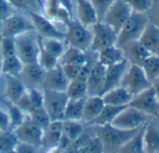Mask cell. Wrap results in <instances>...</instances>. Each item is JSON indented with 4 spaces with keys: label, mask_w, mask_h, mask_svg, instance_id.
<instances>
[{
    "label": "cell",
    "mask_w": 159,
    "mask_h": 153,
    "mask_svg": "<svg viewBox=\"0 0 159 153\" xmlns=\"http://www.w3.org/2000/svg\"><path fill=\"white\" fill-rule=\"evenodd\" d=\"M92 127L96 135L100 140L105 153H117L118 150L141 128L140 127L138 130H123L111 123Z\"/></svg>",
    "instance_id": "cell-1"
},
{
    "label": "cell",
    "mask_w": 159,
    "mask_h": 153,
    "mask_svg": "<svg viewBox=\"0 0 159 153\" xmlns=\"http://www.w3.org/2000/svg\"><path fill=\"white\" fill-rule=\"evenodd\" d=\"M64 39L69 47L88 51L91 50L93 40L92 27L86 26L73 18L66 26Z\"/></svg>",
    "instance_id": "cell-2"
},
{
    "label": "cell",
    "mask_w": 159,
    "mask_h": 153,
    "mask_svg": "<svg viewBox=\"0 0 159 153\" xmlns=\"http://www.w3.org/2000/svg\"><path fill=\"white\" fill-rule=\"evenodd\" d=\"M149 23L150 20L146 13L133 11L118 33L116 45L120 48H123L133 41L139 40Z\"/></svg>",
    "instance_id": "cell-3"
},
{
    "label": "cell",
    "mask_w": 159,
    "mask_h": 153,
    "mask_svg": "<svg viewBox=\"0 0 159 153\" xmlns=\"http://www.w3.org/2000/svg\"><path fill=\"white\" fill-rule=\"evenodd\" d=\"M16 54L24 65L38 63L40 50L39 37L35 31L14 37Z\"/></svg>",
    "instance_id": "cell-4"
},
{
    "label": "cell",
    "mask_w": 159,
    "mask_h": 153,
    "mask_svg": "<svg viewBox=\"0 0 159 153\" xmlns=\"http://www.w3.org/2000/svg\"><path fill=\"white\" fill-rule=\"evenodd\" d=\"M32 31H35V26L31 18L26 12L19 11L11 15L0 25V33L4 37L14 38L20 35Z\"/></svg>",
    "instance_id": "cell-5"
},
{
    "label": "cell",
    "mask_w": 159,
    "mask_h": 153,
    "mask_svg": "<svg viewBox=\"0 0 159 153\" xmlns=\"http://www.w3.org/2000/svg\"><path fill=\"white\" fill-rule=\"evenodd\" d=\"M121 85L126 88L133 96L152 86L141 65L129 63L127 70L122 80Z\"/></svg>",
    "instance_id": "cell-6"
},
{
    "label": "cell",
    "mask_w": 159,
    "mask_h": 153,
    "mask_svg": "<svg viewBox=\"0 0 159 153\" xmlns=\"http://www.w3.org/2000/svg\"><path fill=\"white\" fill-rule=\"evenodd\" d=\"M43 93L44 108L51 121L64 120L65 110L68 101V97L66 92H57L43 89Z\"/></svg>",
    "instance_id": "cell-7"
},
{
    "label": "cell",
    "mask_w": 159,
    "mask_h": 153,
    "mask_svg": "<svg viewBox=\"0 0 159 153\" xmlns=\"http://www.w3.org/2000/svg\"><path fill=\"white\" fill-rule=\"evenodd\" d=\"M149 116L130 106L125 107L111 124L123 130H138L147 123Z\"/></svg>",
    "instance_id": "cell-8"
},
{
    "label": "cell",
    "mask_w": 159,
    "mask_h": 153,
    "mask_svg": "<svg viewBox=\"0 0 159 153\" xmlns=\"http://www.w3.org/2000/svg\"><path fill=\"white\" fill-rule=\"evenodd\" d=\"M93 40L91 45V51L99 52L100 50L116 45L118 34L107 24L98 21L92 26Z\"/></svg>",
    "instance_id": "cell-9"
},
{
    "label": "cell",
    "mask_w": 159,
    "mask_h": 153,
    "mask_svg": "<svg viewBox=\"0 0 159 153\" xmlns=\"http://www.w3.org/2000/svg\"><path fill=\"white\" fill-rule=\"evenodd\" d=\"M31 18L35 31L41 38H62L65 37V31L60 29L58 24L45 17L39 11L26 12Z\"/></svg>",
    "instance_id": "cell-10"
},
{
    "label": "cell",
    "mask_w": 159,
    "mask_h": 153,
    "mask_svg": "<svg viewBox=\"0 0 159 153\" xmlns=\"http://www.w3.org/2000/svg\"><path fill=\"white\" fill-rule=\"evenodd\" d=\"M133 11L124 0H115L106 12L102 22L110 25L117 34L126 23Z\"/></svg>",
    "instance_id": "cell-11"
},
{
    "label": "cell",
    "mask_w": 159,
    "mask_h": 153,
    "mask_svg": "<svg viewBox=\"0 0 159 153\" xmlns=\"http://www.w3.org/2000/svg\"><path fill=\"white\" fill-rule=\"evenodd\" d=\"M128 106L140 110L148 116L157 117L159 115V98L153 85L135 95Z\"/></svg>",
    "instance_id": "cell-12"
},
{
    "label": "cell",
    "mask_w": 159,
    "mask_h": 153,
    "mask_svg": "<svg viewBox=\"0 0 159 153\" xmlns=\"http://www.w3.org/2000/svg\"><path fill=\"white\" fill-rule=\"evenodd\" d=\"M13 131L20 142L30 144L39 147L42 146L44 130L32 121L29 117H27L26 120Z\"/></svg>",
    "instance_id": "cell-13"
},
{
    "label": "cell",
    "mask_w": 159,
    "mask_h": 153,
    "mask_svg": "<svg viewBox=\"0 0 159 153\" xmlns=\"http://www.w3.org/2000/svg\"><path fill=\"white\" fill-rule=\"evenodd\" d=\"M40 12L51 21L64 27L74 18L58 0H44L41 4Z\"/></svg>",
    "instance_id": "cell-14"
},
{
    "label": "cell",
    "mask_w": 159,
    "mask_h": 153,
    "mask_svg": "<svg viewBox=\"0 0 159 153\" xmlns=\"http://www.w3.org/2000/svg\"><path fill=\"white\" fill-rule=\"evenodd\" d=\"M69 81L70 80L65 73L62 64L59 63L53 68L46 70L45 78L42 83V89L66 92Z\"/></svg>",
    "instance_id": "cell-15"
},
{
    "label": "cell",
    "mask_w": 159,
    "mask_h": 153,
    "mask_svg": "<svg viewBox=\"0 0 159 153\" xmlns=\"http://www.w3.org/2000/svg\"><path fill=\"white\" fill-rule=\"evenodd\" d=\"M45 74L46 70L39 63H35L24 65L18 76L24 82L26 89L42 88Z\"/></svg>",
    "instance_id": "cell-16"
},
{
    "label": "cell",
    "mask_w": 159,
    "mask_h": 153,
    "mask_svg": "<svg viewBox=\"0 0 159 153\" xmlns=\"http://www.w3.org/2000/svg\"><path fill=\"white\" fill-rule=\"evenodd\" d=\"M105 74H106V67L97 60L94 63L86 78L88 96L102 94L104 82H105Z\"/></svg>",
    "instance_id": "cell-17"
},
{
    "label": "cell",
    "mask_w": 159,
    "mask_h": 153,
    "mask_svg": "<svg viewBox=\"0 0 159 153\" xmlns=\"http://www.w3.org/2000/svg\"><path fill=\"white\" fill-rule=\"evenodd\" d=\"M128 65H129L128 61L126 59H125L121 63H118L116 64L106 67L105 82H104L102 94L104 93L121 85L122 80L127 70Z\"/></svg>",
    "instance_id": "cell-18"
},
{
    "label": "cell",
    "mask_w": 159,
    "mask_h": 153,
    "mask_svg": "<svg viewBox=\"0 0 159 153\" xmlns=\"http://www.w3.org/2000/svg\"><path fill=\"white\" fill-rule=\"evenodd\" d=\"M4 76V96L8 101L17 103L26 93L27 89L18 76L5 75Z\"/></svg>",
    "instance_id": "cell-19"
},
{
    "label": "cell",
    "mask_w": 159,
    "mask_h": 153,
    "mask_svg": "<svg viewBox=\"0 0 159 153\" xmlns=\"http://www.w3.org/2000/svg\"><path fill=\"white\" fill-rule=\"evenodd\" d=\"M75 18L83 24L92 27L98 22L97 11L90 0H73Z\"/></svg>",
    "instance_id": "cell-20"
},
{
    "label": "cell",
    "mask_w": 159,
    "mask_h": 153,
    "mask_svg": "<svg viewBox=\"0 0 159 153\" xmlns=\"http://www.w3.org/2000/svg\"><path fill=\"white\" fill-rule=\"evenodd\" d=\"M97 60V53L91 50L84 51L67 46L64 55L60 59L61 64H86Z\"/></svg>",
    "instance_id": "cell-21"
},
{
    "label": "cell",
    "mask_w": 159,
    "mask_h": 153,
    "mask_svg": "<svg viewBox=\"0 0 159 153\" xmlns=\"http://www.w3.org/2000/svg\"><path fill=\"white\" fill-rule=\"evenodd\" d=\"M101 96L105 105L114 107H126L134 97L133 94L122 85L104 93Z\"/></svg>",
    "instance_id": "cell-22"
},
{
    "label": "cell",
    "mask_w": 159,
    "mask_h": 153,
    "mask_svg": "<svg viewBox=\"0 0 159 153\" xmlns=\"http://www.w3.org/2000/svg\"><path fill=\"white\" fill-rule=\"evenodd\" d=\"M125 59L129 63L142 65L144 61L151 55L150 51L139 41H133L122 48Z\"/></svg>",
    "instance_id": "cell-23"
},
{
    "label": "cell",
    "mask_w": 159,
    "mask_h": 153,
    "mask_svg": "<svg viewBox=\"0 0 159 153\" xmlns=\"http://www.w3.org/2000/svg\"><path fill=\"white\" fill-rule=\"evenodd\" d=\"M139 41L151 54H159V26L153 23H149L139 37Z\"/></svg>",
    "instance_id": "cell-24"
},
{
    "label": "cell",
    "mask_w": 159,
    "mask_h": 153,
    "mask_svg": "<svg viewBox=\"0 0 159 153\" xmlns=\"http://www.w3.org/2000/svg\"><path fill=\"white\" fill-rule=\"evenodd\" d=\"M63 125L64 120H54L51 121L49 125L44 129L43 141L41 146L43 150L59 145V142L63 135Z\"/></svg>",
    "instance_id": "cell-25"
},
{
    "label": "cell",
    "mask_w": 159,
    "mask_h": 153,
    "mask_svg": "<svg viewBox=\"0 0 159 153\" xmlns=\"http://www.w3.org/2000/svg\"><path fill=\"white\" fill-rule=\"evenodd\" d=\"M105 103L101 95L87 96L84 101V113H83V121L89 125L101 112Z\"/></svg>",
    "instance_id": "cell-26"
},
{
    "label": "cell",
    "mask_w": 159,
    "mask_h": 153,
    "mask_svg": "<svg viewBox=\"0 0 159 153\" xmlns=\"http://www.w3.org/2000/svg\"><path fill=\"white\" fill-rule=\"evenodd\" d=\"M125 59V53L122 48L117 45L108 47L97 53V60L105 67L121 63Z\"/></svg>",
    "instance_id": "cell-27"
},
{
    "label": "cell",
    "mask_w": 159,
    "mask_h": 153,
    "mask_svg": "<svg viewBox=\"0 0 159 153\" xmlns=\"http://www.w3.org/2000/svg\"><path fill=\"white\" fill-rule=\"evenodd\" d=\"M145 153H159V129L152 123H146L143 130Z\"/></svg>",
    "instance_id": "cell-28"
},
{
    "label": "cell",
    "mask_w": 159,
    "mask_h": 153,
    "mask_svg": "<svg viewBox=\"0 0 159 153\" xmlns=\"http://www.w3.org/2000/svg\"><path fill=\"white\" fill-rule=\"evenodd\" d=\"M84 99H68L64 120H82L83 121V113H84Z\"/></svg>",
    "instance_id": "cell-29"
},
{
    "label": "cell",
    "mask_w": 159,
    "mask_h": 153,
    "mask_svg": "<svg viewBox=\"0 0 159 153\" xmlns=\"http://www.w3.org/2000/svg\"><path fill=\"white\" fill-rule=\"evenodd\" d=\"M143 130L142 126L119 150L117 153H145L143 145Z\"/></svg>",
    "instance_id": "cell-30"
},
{
    "label": "cell",
    "mask_w": 159,
    "mask_h": 153,
    "mask_svg": "<svg viewBox=\"0 0 159 153\" xmlns=\"http://www.w3.org/2000/svg\"><path fill=\"white\" fill-rule=\"evenodd\" d=\"M40 47L53 54L59 60L64 55L67 45L62 38H41L39 37Z\"/></svg>",
    "instance_id": "cell-31"
},
{
    "label": "cell",
    "mask_w": 159,
    "mask_h": 153,
    "mask_svg": "<svg viewBox=\"0 0 159 153\" xmlns=\"http://www.w3.org/2000/svg\"><path fill=\"white\" fill-rule=\"evenodd\" d=\"M97 61V60H96ZM95 61V62H96ZM89 63L86 64H62L65 73L66 74L67 78L71 80H85L94 64V63Z\"/></svg>",
    "instance_id": "cell-32"
},
{
    "label": "cell",
    "mask_w": 159,
    "mask_h": 153,
    "mask_svg": "<svg viewBox=\"0 0 159 153\" xmlns=\"http://www.w3.org/2000/svg\"><path fill=\"white\" fill-rule=\"evenodd\" d=\"M127 107V106H126ZM125 107H114V106H109L105 105L99 115L89 124L91 126H99V125H105L110 124L112 122V120L115 119V117L125 108Z\"/></svg>",
    "instance_id": "cell-33"
},
{
    "label": "cell",
    "mask_w": 159,
    "mask_h": 153,
    "mask_svg": "<svg viewBox=\"0 0 159 153\" xmlns=\"http://www.w3.org/2000/svg\"><path fill=\"white\" fill-rule=\"evenodd\" d=\"M87 124L82 120H64L63 133L74 142L84 133Z\"/></svg>",
    "instance_id": "cell-34"
},
{
    "label": "cell",
    "mask_w": 159,
    "mask_h": 153,
    "mask_svg": "<svg viewBox=\"0 0 159 153\" xmlns=\"http://www.w3.org/2000/svg\"><path fill=\"white\" fill-rule=\"evenodd\" d=\"M68 99H84L88 96L85 80H71L66 90Z\"/></svg>",
    "instance_id": "cell-35"
},
{
    "label": "cell",
    "mask_w": 159,
    "mask_h": 153,
    "mask_svg": "<svg viewBox=\"0 0 159 153\" xmlns=\"http://www.w3.org/2000/svg\"><path fill=\"white\" fill-rule=\"evenodd\" d=\"M5 106L7 107L10 120H11V129L14 130L18 126H20L28 117V115L15 103H12L11 101L5 100Z\"/></svg>",
    "instance_id": "cell-36"
},
{
    "label": "cell",
    "mask_w": 159,
    "mask_h": 153,
    "mask_svg": "<svg viewBox=\"0 0 159 153\" xmlns=\"http://www.w3.org/2000/svg\"><path fill=\"white\" fill-rule=\"evenodd\" d=\"M141 66L152 84L159 80V54H151Z\"/></svg>",
    "instance_id": "cell-37"
},
{
    "label": "cell",
    "mask_w": 159,
    "mask_h": 153,
    "mask_svg": "<svg viewBox=\"0 0 159 153\" xmlns=\"http://www.w3.org/2000/svg\"><path fill=\"white\" fill-rule=\"evenodd\" d=\"M19 142L13 130H7L0 132V152L10 153L14 150Z\"/></svg>",
    "instance_id": "cell-38"
},
{
    "label": "cell",
    "mask_w": 159,
    "mask_h": 153,
    "mask_svg": "<svg viewBox=\"0 0 159 153\" xmlns=\"http://www.w3.org/2000/svg\"><path fill=\"white\" fill-rule=\"evenodd\" d=\"M23 63L20 61L17 55L6 57L2 59V70L5 75L19 76L23 69Z\"/></svg>",
    "instance_id": "cell-39"
},
{
    "label": "cell",
    "mask_w": 159,
    "mask_h": 153,
    "mask_svg": "<svg viewBox=\"0 0 159 153\" xmlns=\"http://www.w3.org/2000/svg\"><path fill=\"white\" fill-rule=\"evenodd\" d=\"M38 63L45 70H49V69L53 68L57 64H59L60 63V60L57 57H55L53 54H52L51 52H49L48 50H46L45 49L40 47Z\"/></svg>",
    "instance_id": "cell-40"
},
{
    "label": "cell",
    "mask_w": 159,
    "mask_h": 153,
    "mask_svg": "<svg viewBox=\"0 0 159 153\" xmlns=\"http://www.w3.org/2000/svg\"><path fill=\"white\" fill-rule=\"evenodd\" d=\"M12 6L19 11L28 12V11H39V8L41 4L39 3V0H9ZM40 12V11H39Z\"/></svg>",
    "instance_id": "cell-41"
},
{
    "label": "cell",
    "mask_w": 159,
    "mask_h": 153,
    "mask_svg": "<svg viewBox=\"0 0 159 153\" xmlns=\"http://www.w3.org/2000/svg\"><path fill=\"white\" fill-rule=\"evenodd\" d=\"M29 119L34 121L36 124H38L39 126H40L43 130L49 125V123L51 122V120L45 110L44 107L41 108H36L34 110H32L29 114H28Z\"/></svg>",
    "instance_id": "cell-42"
},
{
    "label": "cell",
    "mask_w": 159,
    "mask_h": 153,
    "mask_svg": "<svg viewBox=\"0 0 159 153\" xmlns=\"http://www.w3.org/2000/svg\"><path fill=\"white\" fill-rule=\"evenodd\" d=\"M26 94L34 109L44 107V93L42 88L27 89Z\"/></svg>",
    "instance_id": "cell-43"
},
{
    "label": "cell",
    "mask_w": 159,
    "mask_h": 153,
    "mask_svg": "<svg viewBox=\"0 0 159 153\" xmlns=\"http://www.w3.org/2000/svg\"><path fill=\"white\" fill-rule=\"evenodd\" d=\"M127 3L133 11L146 13L148 12L154 5L153 0H124Z\"/></svg>",
    "instance_id": "cell-44"
},
{
    "label": "cell",
    "mask_w": 159,
    "mask_h": 153,
    "mask_svg": "<svg viewBox=\"0 0 159 153\" xmlns=\"http://www.w3.org/2000/svg\"><path fill=\"white\" fill-rule=\"evenodd\" d=\"M90 1L97 11L98 21H102L106 12L114 3L115 0H90Z\"/></svg>",
    "instance_id": "cell-45"
},
{
    "label": "cell",
    "mask_w": 159,
    "mask_h": 153,
    "mask_svg": "<svg viewBox=\"0 0 159 153\" xmlns=\"http://www.w3.org/2000/svg\"><path fill=\"white\" fill-rule=\"evenodd\" d=\"M1 55L2 59L16 54V49H15V42L14 38L12 37H2V43H1ZM1 59V60H2Z\"/></svg>",
    "instance_id": "cell-46"
},
{
    "label": "cell",
    "mask_w": 159,
    "mask_h": 153,
    "mask_svg": "<svg viewBox=\"0 0 159 153\" xmlns=\"http://www.w3.org/2000/svg\"><path fill=\"white\" fill-rule=\"evenodd\" d=\"M16 11L17 10L9 0H0V25Z\"/></svg>",
    "instance_id": "cell-47"
},
{
    "label": "cell",
    "mask_w": 159,
    "mask_h": 153,
    "mask_svg": "<svg viewBox=\"0 0 159 153\" xmlns=\"http://www.w3.org/2000/svg\"><path fill=\"white\" fill-rule=\"evenodd\" d=\"M4 102L0 103V132L11 129L10 116H9V113H8V110Z\"/></svg>",
    "instance_id": "cell-48"
},
{
    "label": "cell",
    "mask_w": 159,
    "mask_h": 153,
    "mask_svg": "<svg viewBox=\"0 0 159 153\" xmlns=\"http://www.w3.org/2000/svg\"><path fill=\"white\" fill-rule=\"evenodd\" d=\"M14 151L16 153H40L43 149L41 147L19 141L14 148Z\"/></svg>",
    "instance_id": "cell-49"
},
{
    "label": "cell",
    "mask_w": 159,
    "mask_h": 153,
    "mask_svg": "<svg viewBox=\"0 0 159 153\" xmlns=\"http://www.w3.org/2000/svg\"><path fill=\"white\" fill-rule=\"evenodd\" d=\"M58 1L68 11V12L75 18V11H74V1L73 0H58Z\"/></svg>",
    "instance_id": "cell-50"
},
{
    "label": "cell",
    "mask_w": 159,
    "mask_h": 153,
    "mask_svg": "<svg viewBox=\"0 0 159 153\" xmlns=\"http://www.w3.org/2000/svg\"><path fill=\"white\" fill-rule=\"evenodd\" d=\"M43 153H64V150L62 148H60L58 146H52V147H50V148L44 150Z\"/></svg>",
    "instance_id": "cell-51"
},
{
    "label": "cell",
    "mask_w": 159,
    "mask_h": 153,
    "mask_svg": "<svg viewBox=\"0 0 159 153\" xmlns=\"http://www.w3.org/2000/svg\"><path fill=\"white\" fill-rule=\"evenodd\" d=\"M152 85H153V87H154V89H155V91H156L157 96H158V98H159V80L156 81Z\"/></svg>",
    "instance_id": "cell-52"
},
{
    "label": "cell",
    "mask_w": 159,
    "mask_h": 153,
    "mask_svg": "<svg viewBox=\"0 0 159 153\" xmlns=\"http://www.w3.org/2000/svg\"><path fill=\"white\" fill-rule=\"evenodd\" d=\"M153 24H156L157 26H159V11H158V13H157V15H156V19H155V22H154Z\"/></svg>",
    "instance_id": "cell-53"
},
{
    "label": "cell",
    "mask_w": 159,
    "mask_h": 153,
    "mask_svg": "<svg viewBox=\"0 0 159 153\" xmlns=\"http://www.w3.org/2000/svg\"><path fill=\"white\" fill-rule=\"evenodd\" d=\"M1 43H2V36H1V33H0V60L2 59V55H1Z\"/></svg>",
    "instance_id": "cell-54"
},
{
    "label": "cell",
    "mask_w": 159,
    "mask_h": 153,
    "mask_svg": "<svg viewBox=\"0 0 159 153\" xmlns=\"http://www.w3.org/2000/svg\"><path fill=\"white\" fill-rule=\"evenodd\" d=\"M3 75V70H2V60H0V76Z\"/></svg>",
    "instance_id": "cell-55"
},
{
    "label": "cell",
    "mask_w": 159,
    "mask_h": 153,
    "mask_svg": "<svg viewBox=\"0 0 159 153\" xmlns=\"http://www.w3.org/2000/svg\"><path fill=\"white\" fill-rule=\"evenodd\" d=\"M5 100H6L5 96H4V95H2V94H0V103H2V102H4Z\"/></svg>",
    "instance_id": "cell-56"
},
{
    "label": "cell",
    "mask_w": 159,
    "mask_h": 153,
    "mask_svg": "<svg viewBox=\"0 0 159 153\" xmlns=\"http://www.w3.org/2000/svg\"><path fill=\"white\" fill-rule=\"evenodd\" d=\"M153 2H154V4L155 3H159V0H153Z\"/></svg>",
    "instance_id": "cell-57"
},
{
    "label": "cell",
    "mask_w": 159,
    "mask_h": 153,
    "mask_svg": "<svg viewBox=\"0 0 159 153\" xmlns=\"http://www.w3.org/2000/svg\"><path fill=\"white\" fill-rule=\"evenodd\" d=\"M10 153H16V152H15V151L13 150V151H11V152H10Z\"/></svg>",
    "instance_id": "cell-58"
},
{
    "label": "cell",
    "mask_w": 159,
    "mask_h": 153,
    "mask_svg": "<svg viewBox=\"0 0 159 153\" xmlns=\"http://www.w3.org/2000/svg\"><path fill=\"white\" fill-rule=\"evenodd\" d=\"M157 117H158V118H159V115H158V116H157Z\"/></svg>",
    "instance_id": "cell-59"
},
{
    "label": "cell",
    "mask_w": 159,
    "mask_h": 153,
    "mask_svg": "<svg viewBox=\"0 0 159 153\" xmlns=\"http://www.w3.org/2000/svg\"><path fill=\"white\" fill-rule=\"evenodd\" d=\"M0 153H1V152H0Z\"/></svg>",
    "instance_id": "cell-60"
}]
</instances>
